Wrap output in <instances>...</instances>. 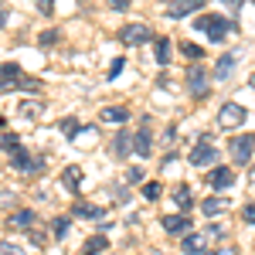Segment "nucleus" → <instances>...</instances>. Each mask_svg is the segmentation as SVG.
Segmentation results:
<instances>
[{"label":"nucleus","mask_w":255,"mask_h":255,"mask_svg":"<svg viewBox=\"0 0 255 255\" xmlns=\"http://www.w3.org/2000/svg\"><path fill=\"white\" fill-rule=\"evenodd\" d=\"M61 184H65V191H79L82 170H79V167H65V174H61Z\"/></svg>","instance_id":"a211bd4d"},{"label":"nucleus","mask_w":255,"mask_h":255,"mask_svg":"<svg viewBox=\"0 0 255 255\" xmlns=\"http://www.w3.org/2000/svg\"><path fill=\"white\" fill-rule=\"evenodd\" d=\"M235 184V170L232 167H215L211 174H208V187H215V191H225V187H232Z\"/></svg>","instance_id":"6e6552de"},{"label":"nucleus","mask_w":255,"mask_h":255,"mask_svg":"<svg viewBox=\"0 0 255 255\" xmlns=\"http://www.w3.org/2000/svg\"><path fill=\"white\" fill-rule=\"evenodd\" d=\"M0 255H20V249L10 245V242H0Z\"/></svg>","instance_id":"2f4dec72"},{"label":"nucleus","mask_w":255,"mask_h":255,"mask_svg":"<svg viewBox=\"0 0 255 255\" xmlns=\"http://www.w3.org/2000/svg\"><path fill=\"white\" fill-rule=\"evenodd\" d=\"M72 215H75V218H85V221H99V225H102L106 211H102L99 204H89V201H75V204H72Z\"/></svg>","instance_id":"1a4fd4ad"},{"label":"nucleus","mask_w":255,"mask_h":255,"mask_svg":"<svg viewBox=\"0 0 255 255\" xmlns=\"http://www.w3.org/2000/svg\"><path fill=\"white\" fill-rule=\"evenodd\" d=\"M187 160H191V167H208V163H215V160H218V150L211 146V139H208V136H201L194 143V150H191V157H187Z\"/></svg>","instance_id":"423d86ee"},{"label":"nucleus","mask_w":255,"mask_h":255,"mask_svg":"<svg viewBox=\"0 0 255 255\" xmlns=\"http://www.w3.org/2000/svg\"><path fill=\"white\" fill-rule=\"evenodd\" d=\"M17 79H20V65L3 61V65H0V82H17Z\"/></svg>","instance_id":"aec40b11"},{"label":"nucleus","mask_w":255,"mask_h":255,"mask_svg":"<svg viewBox=\"0 0 255 255\" xmlns=\"http://www.w3.org/2000/svg\"><path fill=\"white\" fill-rule=\"evenodd\" d=\"M235 61H238L235 51L221 55V58H218V65H215V79H218V82H221V79H228V75H232V68H235Z\"/></svg>","instance_id":"ddd939ff"},{"label":"nucleus","mask_w":255,"mask_h":255,"mask_svg":"<svg viewBox=\"0 0 255 255\" xmlns=\"http://www.w3.org/2000/svg\"><path fill=\"white\" fill-rule=\"evenodd\" d=\"M242 218H245V225H255V204H245L242 208Z\"/></svg>","instance_id":"7c9ffc66"},{"label":"nucleus","mask_w":255,"mask_h":255,"mask_svg":"<svg viewBox=\"0 0 255 255\" xmlns=\"http://www.w3.org/2000/svg\"><path fill=\"white\" fill-rule=\"evenodd\" d=\"M201 211L211 218V215H221V211H228V201L225 197H208L204 204H201Z\"/></svg>","instance_id":"6ab92c4d"},{"label":"nucleus","mask_w":255,"mask_h":255,"mask_svg":"<svg viewBox=\"0 0 255 255\" xmlns=\"http://www.w3.org/2000/svg\"><path fill=\"white\" fill-rule=\"evenodd\" d=\"M129 133H119L116 136V143H113V153H116V157H126V153H129V150H133V143H129Z\"/></svg>","instance_id":"412c9836"},{"label":"nucleus","mask_w":255,"mask_h":255,"mask_svg":"<svg viewBox=\"0 0 255 255\" xmlns=\"http://www.w3.org/2000/svg\"><path fill=\"white\" fill-rule=\"evenodd\" d=\"M38 41H41V44H55V41H58V31H44Z\"/></svg>","instance_id":"473e14b6"},{"label":"nucleus","mask_w":255,"mask_h":255,"mask_svg":"<svg viewBox=\"0 0 255 255\" xmlns=\"http://www.w3.org/2000/svg\"><path fill=\"white\" fill-rule=\"evenodd\" d=\"M204 255H215V252H204Z\"/></svg>","instance_id":"e433bc0d"},{"label":"nucleus","mask_w":255,"mask_h":255,"mask_svg":"<svg viewBox=\"0 0 255 255\" xmlns=\"http://www.w3.org/2000/svg\"><path fill=\"white\" fill-rule=\"evenodd\" d=\"M204 245H208V232L204 235H184V242H180V252L184 255H204Z\"/></svg>","instance_id":"9b49d317"},{"label":"nucleus","mask_w":255,"mask_h":255,"mask_svg":"<svg viewBox=\"0 0 255 255\" xmlns=\"http://www.w3.org/2000/svg\"><path fill=\"white\" fill-rule=\"evenodd\" d=\"M119 41L129 44V48H139V44L153 41V31L146 24H126V27H119Z\"/></svg>","instance_id":"7ed1b4c3"},{"label":"nucleus","mask_w":255,"mask_h":255,"mask_svg":"<svg viewBox=\"0 0 255 255\" xmlns=\"http://www.w3.org/2000/svg\"><path fill=\"white\" fill-rule=\"evenodd\" d=\"M119 72H123V58H116L113 65H109V79H116Z\"/></svg>","instance_id":"72a5a7b5"},{"label":"nucleus","mask_w":255,"mask_h":255,"mask_svg":"<svg viewBox=\"0 0 255 255\" xmlns=\"http://www.w3.org/2000/svg\"><path fill=\"white\" fill-rule=\"evenodd\" d=\"M61 133H65V136H72V139H75V133H82L79 119H61Z\"/></svg>","instance_id":"a878e982"},{"label":"nucleus","mask_w":255,"mask_h":255,"mask_svg":"<svg viewBox=\"0 0 255 255\" xmlns=\"http://www.w3.org/2000/svg\"><path fill=\"white\" fill-rule=\"evenodd\" d=\"M174 201H177V208H180V211H191V208H194V197H191V187H187V184H180V187L174 191Z\"/></svg>","instance_id":"f3484780"},{"label":"nucleus","mask_w":255,"mask_h":255,"mask_svg":"<svg viewBox=\"0 0 255 255\" xmlns=\"http://www.w3.org/2000/svg\"><path fill=\"white\" fill-rule=\"evenodd\" d=\"M0 126H3V119H0Z\"/></svg>","instance_id":"4c0bfd02"},{"label":"nucleus","mask_w":255,"mask_h":255,"mask_svg":"<svg viewBox=\"0 0 255 255\" xmlns=\"http://www.w3.org/2000/svg\"><path fill=\"white\" fill-rule=\"evenodd\" d=\"M10 163H14V170H17V174H27V177H31V174H41V167H44V157H31L27 150H17Z\"/></svg>","instance_id":"0eeeda50"},{"label":"nucleus","mask_w":255,"mask_h":255,"mask_svg":"<svg viewBox=\"0 0 255 255\" xmlns=\"http://www.w3.org/2000/svg\"><path fill=\"white\" fill-rule=\"evenodd\" d=\"M245 116H249V113H245L242 102H225L221 113H218V126H221V129H238V126L245 123Z\"/></svg>","instance_id":"f03ea898"},{"label":"nucleus","mask_w":255,"mask_h":255,"mask_svg":"<svg viewBox=\"0 0 255 255\" xmlns=\"http://www.w3.org/2000/svg\"><path fill=\"white\" fill-rule=\"evenodd\" d=\"M34 221H38V215H34L31 208H20V211L10 215V225H14V228H31Z\"/></svg>","instance_id":"2eb2a0df"},{"label":"nucleus","mask_w":255,"mask_h":255,"mask_svg":"<svg viewBox=\"0 0 255 255\" xmlns=\"http://www.w3.org/2000/svg\"><path fill=\"white\" fill-rule=\"evenodd\" d=\"M3 24H7V10L0 7V27H3Z\"/></svg>","instance_id":"f704fd0d"},{"label":"nucleus","mask_w":255,"mask_h":255,"mask_svg":"<svg viewBox=\"0 0 255 255\" xmlns=\"http://www.w3.org/2000/svg\"><path fill=\"white\" fill-rule=\"evenodd\" d=\"M102 249H109V242H106V238H89V242H85V252L89 255H102Z\"/></svg>","instance_id":"b1692460"},{"label":"nucleus","mask_w":255,"mask_h":255,"mask_svg":"<svg viewBox=\"0 0 255 255\" xmlns=\"http://www.w3.org/2000/svg\"><path fill=\"white\" fill-rule=\"evenodd\" d=\"M255 153V133H242V136L232 139V157H235L238 167H245Z\"/></svg>","instance_id":"20e7f679"},{"label":"nucleus","mask_w":255,"mask_h":255,"mask_svg":"<svg viewBox=\"0 0 255 255\" xmlns=\"http://www.w3.org/2000/svg\"><path fill=\"white\" fill-rule=\"evenodd\" d=\"M0 146H3V150H10V153L24 150V146H20V136H3V139H0Z\"/></svg>","instance_id":"c85d7f7f"},{"label":"nucleus","mask_w":255,"mask_h":255,"mask_svg":"<svg viewBox=\"0 0 255 255\" xmlns=\"http://www.w3.org/2000/svg\"><path fill=\"white\" fill-rule=\"evenodd\" d=\"M153 55H157V65H167V61H170V41H167V38H157Z\"/></svg>","instance_id":"4be33fe9"},{"label":"nucleus","mask_w":255,"mask_h":255,"mask_svg":"<svg viewBox=\"0 0 255 255\" xmlns=\"http://www.w3.org/2000/svg\"><path fill=\"white\" fill-rule=\"evenodd\" d=\"M249 85H252V89H255V75H252V79H249Z\"/></svg>","instance_id":"c9c22d12"},{"label":"nucleus","mask_w":255,"mask_h":255,"mask_svg":"<svg viewBox=\"0 0 255 255\" xmlns=\"http://www.w3.org/2000/svg\"><path fill=\"white\" fill-rule=\"evenodd\" d=\"M24 119H38L41 116V102H20V109H17Z\"/></svg>","instance_id":"5701e85b"},{"label":"nucleus","mask_w":255,"mask_h":255,"mask_svg":"<svg viewBox=\"0 0 255 255\" xmlns=\"http://www.w3.org/2000/svg\"><path fill=\"white\" fill-rule=\"evenodd\" d=\"M126 119H129L126 106H106L102 109V123H126Z\"/></svg>","instance_id":"4468645a"},{"label":"nucleus","mask_w":255,"mask_h":255,"mask_svg":"<svg viewBox=\"0 0 255 255\" xmlns=\"http://www.w3.org/2000/svg\"><path fill=\"white\" fill-rule=\"evenodd\" d=\"M133 153H139V157H150V153H153V136H150V126H143L136 136H133Z\"/></svg>","instance_id":"f8f14e48"},{"label":"nucleus","mask_w":255,"mask_h":255,"mask_svg":"<svg viewBox=\"0 0 255 255\" xmlns=\"http://www.w3.org/2000/svg\"><path fill=\"white\" fill-rule=\"evenodd\" d=\"M160 194H163V187H160L157 180H150V184H143V197H146V201H160Z\"/></svg>","instance_id":"393cba45"},{"label":"nucleus","mask_w":255,"mask_h":255,"mask_svg":"<svg viewBox=\"0 0 255 255\" xmlns=\"http://www.w3.org/2000/svg\"><path fill=\"white\" fill-rule=\"evenodd\" d=\"M82 255H89V252H82Z\"/></svg>","instance_id":"58836bf2"},{"label":"nucleus","mask_w":255,"mask_h":255,"mask_svg":"<svg viewBox=\"0 0 255 255\" xmlns=\"http://www.w3.org/2000/svg\"><path fill=\"white\" fill-rule=\"evenodd\" d=\"M72 228V218H55V238H65Z\"/></svg>","instance_id":"bb28decb"},{"label":"nucleus","mask_w":255,"mask_h":255,"mask_svg":"<svg viewBox=\"0 0 255 255\" xmlns=\"http://www.w3.org/2000/svg\"><path fill=\"white\" fill-rule=\"evenodd\" d=\"M180 51H184V55H187V58H191V61H197V58H201V55H204V51H201L197 44H191V41H184V44H180Z\"/></svg>","instance_id":"cd10ccee"},{"label":"nucleus","mask_w":255,"mask_h":255,"mask_svg":"<svg viewBox=\"0 0 255 255\" xmlns=\"http://www.w3.org/2000/svg\"><path fill=\"white\" fill-rule=\"evenodd\" d=\"M208 82H211V75H208L201 65H191V68H187V92H191L194 99L208 96Z\"/></svg>","instance_id":"39448f33"},{"label":"nucleus","mask_w":255,"mask_h":255,"mask_svg":"<svg viewBox=\"0 0 255 255\" xmlns=\"http://www.w3.org/2000/svg\"><path fill=\"white\" fill-rule=\"evenodd\" d=\"M143 180V167H129L126 170V184H139Z\"/></svg>","instance_id":"c756f323"},{"label":"nucleus","mask_w":255,"mask_h":255,"mask_svg":"<svg viewBox=\"0 0 255 255\" xmlns=\"http://www.w3.org/2000/svg\"><path fill=\"white\" fill-rule=\"evenodd\" d=\"M197 31H204V34L218 44V41H225V34L232 31V24L221 17V14H201V17H197Z\"/></svg>","instance_id":"f257e3e1"},{"label":"nucleus","mask_w":255,"mask_h":255,"mask_svg":"<svg viewBox=\"0 0 255 255\" xmlns=\"http://www.w3.org/2000/svg\"><path fill=\"white\" fill-rule=\"evenodd\" d=\"M163 232L167 235H191V221H187V215H167L163 218Z\"/></svg>","instance_id":"9d476101"},{"label":"nucleus","mask_w":255,"mask_h":255,"mask_svg":"<svg viewBox=\"0 0 255 255\" xmlns=\"http://www.w3.org/2000/svg\"><path fill=\"white\" fill-rule=\"evenodd\" d=\"M194 10H201V0H187V3L167 7V17H187V14H194Z\"/></svg>","instance_id":"dca6fc26"}]
</instances>
